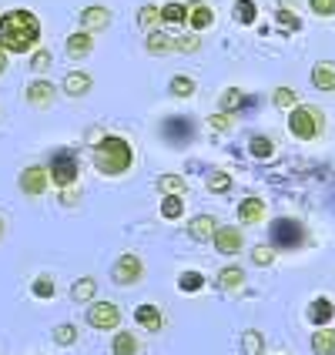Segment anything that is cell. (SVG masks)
<instances>
[{
	"instance_id": "6da1fadb",
	"label": "cell",
	"mask_w": 335,
	"mask_h": 355,
	"mask_svg": "<svg viewBox=\"0 0 335 355\" xmlns=\"http://www.w3.org/2000/svg\"><path fill=\"white\" fill-rule=\"evenodd\" d=\"M40 37H44V27H40V17L34 10L14 7V10L0 14V47L7 54H31V51H37Z\"/></svg>"
},
{
	"instance_id": "7a4b0ae2",
	"label": "cell",
	"mask_w": 335,
	"mask_h": 355,
	"mask_svg": "<svg viewBox=\"0 0 335 355\" xmlns=\"http://www.w3.org/2000/svg\"><path fill=\"white\" fill-rule=\"evenodd\" d=\"M91 164L104 178H121L135 168V148L121 135H101L98 144L91 148Z\"/></svg>"
},
{
	"instance_id": "3957f363",
	"label": "cell",
	"mask_w": 335,
	"mask_h": 355,
	"mask_svg": "<svg viewBox=\"0 0 335 355\" xmlns=\"http://www.w3.org/2000/svg\"><path fill=\"white\" fill-rule=\"evenodd\" d=\"M322 128H325V118H322V111L312 107V104H295V107H289V135L298 141H316L322 135Z\"/></svg>"
},
{
	"instance_id": "277c9868",
	"label": "cell",
	"mask_w": 335,
	"mask_h": 355,
	"mask_svg": "<svg viewBox=\"0 0 335 355\" xmlns=\"http://www.w3.org/2000/svg\"><path fill=\"white\" fill-rule=\"evenodd\" d=\"M268 245L275 248V252H295L305 245V225L295 221V218H275L272 225H268Z\"/></svg>"
},
{
	"instance_id": "5b68a950",
	"label": "cell",
	"mask_w": 335,
	"mask_h": 355,
	"mask_svg": "<svg viewBox=\"0 0 335 355\" xmlns=\"http://www.w3.org/2000/svg\"><path fill=\"white\" fill-rule=\"evenodd\" d=\"M78 175H80V164L78 158L71 155V151H54V158L47 164V178H51V184L64 191V188H74L78 184Z\"/></svg>"
},
{
	"instance_id": "8992f818",
	"label": "cell",
	"mask_w": 335,
	"mask_h": 355,
	"mask_svg": "<svg viewBox=\"0 0 335 355\" xmlns=\"http://www.w3.org/2000/svg\"><path fill=\"white\" fill-rule=\"evenodd\" d=\"M198 135L195 121L184 118V114H171V118L161 121V138L168 141L171 148H184V144H191Z\"/></svg>"
},
{
	"instance_id": "52a82bcc",
	"label": "cell",
	"mask_w": 335,
	"mask_h": 355,
	"mask_svg": "<svg viewBox=\"0 0 335 355\" xmlns=\"http://www.w3.org/2000/svg\"><path fill=\"white\" fill-rule=\"evenodd\" d=\"M87 325H91V329H101V332H111V329L121 325V309L114 302H91Z\"/></svg>"
},
{
	"instance_id": "ba28073f",
	"label": "cell",
	"mask_w": 335,
	"mask_h": 355,
	"mask_svg": "<svg viewBox=\"0 0 335 355\" xmlns=\"http://www.w3.org/2000/svg\"><path fill=\"white\" fill-rule=\"evenodd\" d=\"M47 184H51V178H47V168H44V164H27L17 178V188L27 198H40L47 191Z\"/></svg>"
},
{
	"instance_id": "9c48e42d",
	"label": "cell",
	"mask_w": 335,
	"mask_h": 355,
	"mask_svg": "<svg viewBox=\"0 0 335 355\" xmlns=\"http://www.w3.org/2000/svg\"><path fill=\"white\" fill-rule=\"evenodd\" d=\"M111 278H114L118 285H135V282H141V278H144V261H141L135 252H124V255L114 261Z\"/></svg>"
},
{
	"instance_id": "30bf717a",
	"label": "cell",
	"mask_w": 335,
	"mask_h": 355,
	"mask_svg": "<svg viewBox=\"0 0 335 355\" xmlns=\"http://www.w3.org/2000/svg\"><path fill=\"white\" fill-rule=\"evenodd\" d=\"M212 245L218 248V255H238L241 245H245V235L238 225H218L215 235H212Z\"/></svg>"
},
{
	"instance_id": "8fae6325",
	"label": "cell",
	"mask_w": 335,
	"mask_h": 355,
	"mask_svg": "<svg viewBox=\"0 0 335 355\" xmlns=\"http://www.w3.org/2000/svg\"><path fill=\"white\" fill-rule=\"evenodd\" d=\"M24 98H27V104H31V107H40V111H44V107H51V104L58 101V84H51V80H44V78L31 80Z\"/></svg>"
},
{
	"instance_id": "7c38bea8",
	"label": "cell",
	"mask_w": 335,
	"mask_h": 355,
	"mask_svg": "<svg viewBox=\"0 0 335 355\" xmlns=\"http://www.w3.org/2000/svg\"><path fill=\"white\" fill-rule=\"evenodd\" d=\"M80 27L84 31H104V27H111V20H114V14H111V7H104V3H91V7H84L78 14Z\"/></svg>"
},
{
	"instance_id": "4fadbf2b",
	"label": "cell",
	"mask_w": 335,
	"mask_h": 355,
	"mask_svg": "<svg viewBox=\"0 0 335 355\" xmlns=\"http://www.w3.org/2000/svg\"><path fill=\"white\" fill-rule=\"evenodd\" d=\"M60 91H64L67 98H87V94L94 91V78H91L87 71H67L64 80H60Z\"/></svg>"
},
{
	"instance_id": "5bb4252c",
	"label": "cell",
	"mask_w": 335,
	"mask_h": 355,
	"mask_svg": "<svg viewBox=\"0 0 335 355\" xmlns=\"http://www.w3.org/2000/svg\"><path fill=\"white\" fill-rule=\"evenodd\" d=\"M64 51H67V58L71 60H84L91 51H94V34H91V31H84V27H78L74 34H67Z\"/></svg>"
},
{
	"instance_id": "9a60e30c",
	"label": "cell",
	"mask_w": 335,
	"mask_h": 355,
	"mask_svg": "<svg viewBox=\"0 0 335 355\" xmlns=\"http://www.w3.org/2000/svg\"><path fill=\"white\" fill-rule=\"evenodd\" d=\"M188 7V24H191V31L201 34V31H208L212 24H215V10H212V3H205V0H191V3H184Z\"/></svg>"
},
{
	"instance_id": "2e32d148",
	"label": "cell",
	"mask_w": 335,
	"mask_h": 355,
	"mask_svg": "<svg viewBox=\"0 0 335 355\" xmlns=\"http://www.w3.org/2000/svg\"><path fill=\"white\" fill-rule=\"evenodd\" d=\"M144 51L151 54V58H168V54H175V37L168 34V31H148V37H144Z\"/></svg>"
},
{
	"instance_id": "e0dca14e",
	"label": "cell",
	"mask_w": 335,
	"mask_h": 355,
	"mask_svg": "<svg viewBox=\"0 0 335 355\" xmlns=\"http://www.w3.org/2000/svg\"><path fill=\"white\" fill-rule=\"evenodd\" d=\"M238 221H241V225H258V221H265V201L255 195L241 198V205H238Z\"/></svg>"
},
{
	"instance_id": "ac0fdd59",
	"label": "cell",
	"mask_w": 335,
	"mask_h": 355,
	"mask_svg": "<svg viewBox=\"0 0 335 355\" xmlns=\"http://www.w3.org/2000/svg\"><path fill=\"white\" fill-rule=\"evenodd\" d=\"M332 318H335V302L332 298H325V295L312 298V305H309V322L318 329V325H332Z\"/></svg>"
},
{
	"instance_id": "d6986e66",
	"label": "cell",
	"mask_w": 335,
	"mask_h": 355,
	"mask_svg": "<svg viewBox=\"0 0 335 355\" xmlns=\"http://www.w3.org/2000/svg\"><path fill=\"white\" fill-rule=\"evenodd\" d=\"M312 87L316 91H335V64L332 60H318L316 67H312Z\"/></svg>"
},
{
	"instance_id": "ffe728a7",
	"label": "cell",
	"mask_w": 335,
	"mask_h": 355,
	"mask_svg": "<svg viewBox=\"0 0 335 355\" xmlns=\"http://www.w3.org/2000/svg\"><path fill=\"white\" fill-rule=\"evenodd\" d=\"M215 228H218V218L195 215V218H191V225H188V235H191V241H212Z\"/></svg>"
},
{
	"instance_id": "44dd1931",
	"label": "cell",
	"mask_w": 335,
	"mask_h": 355,
	"mask_svg": "<svg viewBox=\"0 0 335 355\" xmlns=\"http://www.w3.org/2000/svg\"><path fill=\"white\" fill-rule=\"evenodd\" d=\"M135 322H138L144 332H161V325H164L158 305H138V309H135Z\"/></svg>"
},
{
	"instance_id": "7402d4cb",
	"label": "cell",
	"mask_w": 335,
	"mask_h": 355,
	"mask_svg": "<svg viewBox=\"0 0 335 355\" xmlns=\"http://www.w3.org/2000/svg\"><path fill=\"white\" fill-rule=\"evenodd\" d=\"M312 352L335 355V329L332 325H318V332H312Z\"/></svg>"
},
{
	"instance_id": "603a6c76",
	"label": "cell",
	"mask_w": 335,
	"mask_h": 355,
	"mask_svg": "<svg viewBox=\"0 0 335 355\" xmlns=\"http://www.w3.org/2000/svg\"><path fill=\"white\" fill-rule=\"evenodd\" d=\"M245 104H252V98H245V91H241V87H228V91L221 94V101H218V111L235 114V111H241Z\"/></svg>"
},
{
	"instance_id": "cb8c5ba5",
	"label": "cell",
	"mask_w": 335,
	"mask_h": 355,
	"mask_svg": "<svg viewBox=\"0 0 335 355\" xmlns=\"http://www.w3.org/2000/svg\"><path fill=\"white\" fill-rule=\"evenodd\" d=\"M248 155L258 161L275 158V141L268 138V135H252V138H248Z\"/></svg>"
},
{
	"instance_id": "d4e9b609",
	"label": "cell",
	"mask_w": 335,
	"mask_h": 355,
	"mask_svg": "<svg viewBox=\"0 0 335 355\" xmlns=\"http://www.w3.org/2000/svg\"><path fill=\"white\" fill-rule=\"evenodd\" d=\"M98 295V282L94 278H78L74 285H71V298L78 302V305H91Z\"/></svg>"
},
{
	"instance_id": "484cf974",
	"label": "cell",
	"mask_w": 335,
	"mask_h": 355,
	"mask_svg": "<svg viewBox=\"0 0 335 355\" xmlns=\"http://www.w3.org/2000/svg\"><path fill=\"white\" fill-rule=\"evenodd\" d=\"M161 24H168V27H181V24H188V7H184V3H178V0H168V3L161 7Z\"/></svg>"
},
{
	"instance_id": "4316f807",
	"label": "cell",
	"mask_w": 335,
	"mask_h": 355,
	"mask_svg": "<svg viewBox=\"0 0 335 355\" xmlns=\"http://www.w3.org/2000/svg\"><path fill=\"white\" fill-rule=\"evenodd\" d=\"M168 91H171V98L178 101H188V98H195V91H198V84L188 74H175V78L168 80Z\"/></svg>"
},
{
	"instance_id": "83f0119b",
	"label": "cell",
	"mask_w": 335,
	"mask_h": 355,
	"mask_svg": "<svg viewBox=\"0 0 335 355\" xmlns=\"http://www.w3.org/2000/svg\"><path fill=\"white\" fill-rule=\"evenodd\" d=\"M111 352H114V355H138V352H141L138 336H135V332H114Z\"/></svg>"
},
{
	"instance_id": "f1b7e54d",
	"label": "cell",
	"mask_w": 335,
	"mask_h": 355,
	"mask_svg": "<svg viewBox=\"0 0 335 355\" xmlns=\"http://www.w3.org/2000/svg\"><path fill=\"white\" fill-rule=\"evenodd\" d=\"M232 17H235L241 27H252V24L258 20V3H255V0H235Z\"/></svg>"
},
{
	"instance_id": "f546056e",
	"label": "cell",
	"mask_w": 335,
	"mask_h": 355,
	"mask_svg": "<svg viewBox=\"0 0 335 355\" xmlns=\"http://www.w3.org/2000/svg\"><path fill=\"white\" fill-rule=\"evenodd\" d=\"M155 188H158L161 195H184V191H188V181L181 175H161L158 181H155Z\"/></svg>"
},
{
	"instance_id": "4dcf8cb0",
	"label": "cell",
	"mask_w": 335,
	"mask_h": 355,
	"mask_svg": "<svg viewBox=\"0 0 335 355\" xmlns=\"http://www.w3.org/2000/svg\"><path fill=\"white\" fill-rule=\"evenodd\" d=\"M184 215V195H164L161 198V218L175 221V218Z\"/></svg>"
},
{
	"instance_id": "1f68e13d",
	"label": "cell",
	"mask_w": 335,
	"mask_h": 355,
	"mask_svg": "<svg viewBox=\"0 0 335 355\" xmlns=\"http://www.w3.org/2000/svg\"><path fill=\"white\" fill-rule=\"evenodd\" d=\"M205 184H208V191L212 195H225V191H232V175L228 171H208V178H205Z\"/></svg>"
},
{
	"instance_id": "d6a6232c",
	"label": "cell",
	"mask_w": 335,
	"mask_h": 355,
	"mask_svg": "<svg viewBox=\"0 0 335 355\" xmlns=\"http://www.w3.org/2000/svg\"><path fill=\"white\" fill-rule=\"evenodd\" d=\"M218 285L228 288V292H232V288H241V285H245V272H241L238 265H228V268L218 272Z\"/></svg>"
},
{
	"instance_id": "836d02e7",
	"label": "cell",
	"mask_w": 335,
	"mask_h": 355,
	"mask_svg": "<svg viewBox=\"0 0 335 355\" xmlns=\"http://www.w3.org/2000/svg\"><path fill=\"white\" fill-rule=\"evenodd\" d=\"M158 24H161V7L158 3H144L138 10V27L141 31H155Z\"/></svg>"
},
{
	"instance_id": "e575fe53",
	"label": "cell",
	"mask_w": 335,
	"mask_h": 355,
	"mask_svg": "<svg viewBox=\"0 0 335 355\" xmlns=\"http://www.w3.org/2000/svg\"><path fill=\"white\" fill-rule=\"evenodd\" d=\"M178 288H181L184 295L201 292V288H205V275H201V272H181V275H178Z\"/></svg>"
},
{
	"instance_id": "d590c367",
	"label": "cell",
	"mask_w": 335,
	"mask_h": 355,
	"mask_svg": "<svg viewBox=\"0 0 335 355\" xmlns=\"http://www.w3.org/2000/svg\"><path fill=\"white\" fill-rule=\"evenodd\" d=\"M261 349H265V338H261V332L248 329V332L241 336V355H261Z\"/></svg>"
},
{
	"instance_id": "8d00e7d4",
	"label": "cell",
	"mask_w": 335,
	"mask_h": 355,
	"mask_svg": "<svg viewBox=\"0 0 335 355\" xmlns=\"http://www.w3.org/2000/svg\"><path fill=\"white\" fill-rule=\"evenodd\" d=\"M272 104H275L278 111H289V107L298 104V94L292 87H275V91H272Z\"/></svg>"
},
{
	"instance_id": "74e56055",
	"label": "cell",
	"mask_w": 335,
	"mask_h": 355,
	"mask_svg": "<svg viewBox=\"0 0 335 355\" xmlns=\"http://www.w3.org/2000/svg\"><path fill=\"white\" fill-rule=\"evenodd\" d=\"M54 342H58V345H74V342H78V325L60 322L58 329H54Z\"/></svg>"
},
{
	"instance_id": "f35d334b",
	"label": "cell",
	"mask_w": 335,
	"mask_h": 355,
	"mask_svg": "<svg viewBox=\"0 0 335 355\" xmlns=\"http://www.w3.org/2000/svg\"><path fill=\"white\" fill-rule=\"evenodd\" d=\"M252 261H255L258 268H268V265L275 261V248H272V245H255V248H252Z\"/></svg>"
},
{
	"instance_id": "ab89813d",
	"label": "cell",
	"mask_w": 335,
	"mask_h": 355,
	"mask_svg": "<svg viewBox=\"0 0 335 355\" xmlns=\"http://www.w3.org/2000/svg\"><path fill=\"white\" fill-rule=\"evenodd\" d=\"M51 64H54L51 51H31V71H34V74H44Z\"/></svg>"
},
{
	"instance_id": "60d3db41",
	"label": "cell",
	"mask_w": 335,
	"mask_h": 355,
	"mask_svg": "<svg viewBox=\"0 0 335 355\" xmlns=\"http://www.w3.org/2000/svg\"><path fill=\"white\" fill-rule=\"evenodd\" d=\"M175 51H181V54H195V51H201V37H198V34L175 37Z\"/></svg>"
},
{
	"instance_id": "b9f144b4",
	"label": "cell",
	"mask_w": 335,
	"mask_h": 355,
	"mask_svg": "<svg viewBox=\"0 0 335 355\" xmlns=\"http://www.w3.org/2000/svg\"><path fill=\"white\" fill-rule=\"evenodd\" d=\"M316 17H335V0H309Z\"/></svg>"
},
{
	"instance_id": "7bdbcfd3",
	"label": "cell",
	"mask_w": 335,
	"mask_h": 355,
	"mask_svg": "<svg viewBox=\"0 0 335 355\" xmlns=\"http://www.w3.org/2000/svg\"><path fill=\"white\" fill-rule=\"evenodd\" d=\"M54 292H58V288H54V278L40 275L37 282H34V295H37V298H51Z\"/></svg>"
},
{
	"instance_id": "ee69618b",
	"label": "cell",
	"mask_w": 335,
	"mask_h": 355,
	"mask_svg": "<svg viewBox=\"0 0 335 355\" xmlns=\"http://www.w3.org/2000/svg\"><path fill=\"white\" fill-rule=\"evenodd\" d=\"M275 20L282 24V27H285V31H302V20H298L295 14H292V10H282V7H278Z\"/></svg>"
},
{
	"instance_id": "f6af8a7d",
	"label": "cell",
	"mask_w": 335,
	"mask_h": 355,
	"mask_svg": "<svg viewBox=\"0 0 335 355\" xmlns=\"http://www.w3.org/2000/svg\"><path fill=\"white\" fill-rule=\"evenodd\" d=\"M208 124H212L215 131H232V114H225V111H215V114L208 118Z\"/></svg>"
},
{
	"instance_id": "bcb514c9",
	"label": "cell",
	"mask_w": 335,
	"mask_h": 355,
	"mask_svg": "<svg viewBox=\"0 0 335 355\" xmlns=\"http://www.w3.org/2000/svg\"><path fill=\"white\" fill-rule=\"evenodd\" d=\"M10 54H7V51H3V47H0V78H3V74H7V67H10Z\"/></svg>"
},
{
	"instance_id": "7dc6e473",
	"label": "cell",
	"mask_w": 335,
	"mask_h": 355,
	"mask_svg": "<svg viewBox=\"0 0 335 355\" xmlns=\"http://www.w3.org/2000/svg\"><path fill=\"white\" fill-rule=\"evenodd\" d=\"M282 3V10H295V0H278Z\"/></svg>"
},
{
	"instance_id": "c3c4849f",
	"label": "cell",
	"mask_w": 335,
	"mask_h": 355,
	"mask_svg": "<svg viewBox=\"0 0 335 355\" xmlns=\"http://www.w3.org/2000/svg\"><path fill=\"white\" fill-rule=\"evenodd\" d=\"M3 235H7V221L0 218V241H3Z\"/></svg>"
},
{
	"instance_id": "681fc988",
	"label": "cell",
	"mask_w": 335,
	"mask_h": 355,
	"mask_svg": "<svg viewBox=\"0 0 335 355\" xmlns=\"http://www.w3.org/2000/svg\"><path fill=\"white\" fill-rule=\"evenodd\" d=\"M0 14H3V10H0Z\"/></svg>"
}]
</instances>
